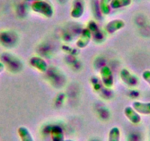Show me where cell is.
Listing matches in <instances>:
<instances>
[{
    "label": "cell",
    "instance_id": "cell-3",
    "mask_svg": "<svg viewBox=\"0 0 150 141\" xmlns=\"http://www.w3.org/2000/svg\"><path fill=\"white\" fill-rule=\"evenodd\" d=\"M120 78L122 81L129 87H136L139 84V80H138V77L132 74L127 68H123L121 70Z\"/></svg>",
    "mask_w": 150,
    "mask_h": 141
},
{
    "label": "cell",
    "instance_id": "cell-17",
    "mask_svg": "<svg viewBox=\"0 0 150 141\" xmlns=\"http://www.w3.org/2000/svg\"><path fill=\"white\" fill-rule=\"evenodd\" d=\"M26 2H37V1H42V0H24Z\"/></svg>",
    "mask_w": 150,
    "mask_h": 141
},
{
    "label": "cell",
    "instance_id": "cell-10",
    "mask_svg": "<svg viewBox=\"0 0 150 141\" xmlns=\"http://www.w3.org/2000/svg\"><path fill=\"white\" fill-rule=\"evenodd\" d=\"M17 132L21 139V141H35L31 132L26 126H21L18 127Z\"/></svg>",
    "mask_w": 150,
    "mask_h": 141
},
{
    "label": "cell",
    "instance_id": "cell-16",
    "mask_svg": "<svg viewBox=\"0 0 150 141\" xmlns=\"http://www.w3.org/2000/svg\"><path fill=\"white\" fill-rule=\"evenodd\" d=\"M5 64L2 61H0V74L3 72L4 70H5Z\"/></svg>",
    "mask_w": 150,
    "mask_h": 141
},
{
    "label": "cell",
    "instance_id": "cell-2",
    "mask_svg": "<svg viewBox=\"0 0 150 141\" xmlns=\"http://www.w3.org/2000/svg\"><path fill=\"white\" fill-rule=\"evenodd\" d=\"M100 77L102 84L107 88H112L114 85V78L110 68L105 66L100 70Z\"/></svg>",
    "mask_w": 150,
    "mask_h": 141
},
{
    "label": "cell",
    "instance_id": "cell-4",
    "mask_svg": "<svg viewBox=\"0 0 150 141\" xmlns=\"http://www.w3.org/2000/svg\"><path fill=\"white\" fill-rule=\"evenodd\" d=\"M92 39V33L88 27L83 29L80 36L76 42V46L79 49H85L88 46Z\"/></svg>",
    "mask_w": 150,
    "mask_h": 141
},
{
    "label": "cell",
    "instance_id": "cell-18",
    "mask_svg": "<svg viewBox=\"0 0 150 141\" xmlns=\"http://www.w3.org/2000/svg\"><path fill=\"white\" fill-rule=\"evenodd\" d=\"M62 141H75V140H70V139H67V140H63Z\"/></svg>",
    "mask_w": 150,
    "mask_h": 141
},
{
    "label": "cell",
    "instance_id": "cell-15",
    "mask_svg": "<svg viewBox=\"0 0 150 141\" xmlns=\"http://www.w3.org/2000/svg\"><path fill=\"white\" fill-rule=\"evenodd\" d=\"M142 77L144 81L148 83L149 85L150 86V70H144L142 74Z\"/></svg>",
    "mask_w": 150,
    "mask_h": 141
},
{
    "label": "cell",
    "instance_id": "cell-8",
    "mask_svg": "<svg viewBox=\"0 0 150 141\" xmlns=\"http://www.w3.org/2000/svg\"><path fill=\"white\" fill-rule=\"evenodd\" d=\"M124 113L126 116L127 118L129 121L133 124H138L141 121V115L135 111L134 108L130 106H127L124 110Z\"/></svg>",
    "mask_w": 150,
    "mask_h": 141
},
{
    "label": "cell",
    "instance_id": "cell-7",
    "mask_svg": "<svg viewBox=\"0 0 150 141\" xmlns=\"http://www.w3.org/2000/svg\"><path fill=\"white\" fill-rule=\"evenodd\" d=\"M30 65L34 68L37 69L40 72H46L48 68V65L46 60L38 56H34L30 59Z\"/></svg>",
    "mask_w": 150,
    "mask_h": 141
},
{
    "label": "cell",
    "instance_id": "cell-5",
    "mask_svg": "<svg viewBox=\"0 0 150 141\" xmlns=\"http://www.w3.org/2000/svg\"><path fill=\"white\" fill-rule=\"evenodd\" d=\"M125 27V22L122 19H113L110 21L105 26V30L110 35L114 34Z\"/></svg>",
    "mask_w": 150,
    "mask_h": 141
},
{
    "label": "cell",
    "instance_id": "cell-12",
    "mask_svg": "<svg viewBox=\"0 0 150 141\" xmlns=\"http://www.w3.org/2000/svg\"><path fill=\"white\" fill-rule=\"evenodd\" d=\"M132 4V0H111V9H120L126 8Z\"/></svg>",
    "mask_w": 150,
    "mask_h": 141
},
{
    "label": "cell",
    "instance_id": "cell-14",
    "mask_svg": "<svg viewBox=\"0 0 150 141\" xmlns=\"http://www.w3.org/2000/svg\"><path fill=\"white\" fill-rule=\"evenodd\" d=\"M111 0H99V10L103 15L108 16L110 13Z\"/></svg>",
    "mask_w": 150,
    "mask_h": 141
},
{
    "label": "cell",
    "instance_id": "cell-13",
    "mask_svg": "<svg viewBox=\"0 0 150 141\" xmlns=\"http://www.w3.org/2000/svg\"><path fill=\"white\" fill-rule=\"evenodd\" d=\"M121 140V131L117 126L111 128L108 133V141H120Z\"/></svg>",
    "mask_w": 150,
    "mask_h": 141
},
{
    "label": "cell",
    "instance_id": "cell-9",
    "mask_svg": "<svg viewBox=\"0 0 150 141\" xmlns=\"http://www.w3.org/2000/svg\"><path fill=\"white\" fill-rule=\"evenodd\" d=\"M132 107L139 114L150 115V102H141L135 101L132 103Z\"/></svg>",
    "mask_w": 150,
    "mask_h": 141
},
{
    "label": "cell",
    "instance_id": "cell-1",
    "mask_svg": "<svg viewBox=\"0 0 150 141\" xmlns=\"http://www.w3.org/2000/svg\"><path fill=\"white\" fill-rule=\"evenodd\" d=\"M31 9L33 12L41 14L48 18H52L54 16V11L52 5L45 0L33 2L31 5Z\"/></svg>",
    "mask_w": 150,
    "mask_h": 141
},
{
    "label": "cell",
    "instance_id": "cell-6",
    "mask_svg": "<svg viewBox=\"0 0 150 141\" xmlns=\"http://www.w3.org/2000/svg\"><path fill=\"white\" fill-rule=\"evenodd\" d=\"M85 12V4L83 0H74L71 11V16L73 18H80Z\"/></svg>",
    "mask_w": 150,
    "mask_h": 141
},
{
    "label": "cell",
    "instance_id": "cell-11",
    "mask_svg": "<svg viewBox=\"0 0 150 141\" xmlns=\"http://www.w3.org/2000/svg\"><path fill=\"white\" fill-rule=\"evenodd\" d=\"M50 133L52 141H62L64 140V132L60 126H55L52 127Z\"/></svg>",
    "mask_w": 150,
    "mask_h": 141
}]
</instances>
